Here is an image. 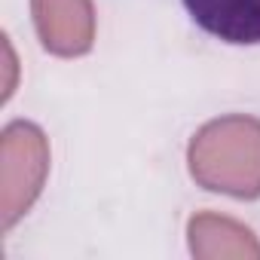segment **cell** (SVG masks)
Wrapping results in <instances>:
<instances>
[{"label":"cell","instance_id":"obj_1","mask_svg":"<svg viewBox=\"0 0 260 260\" xmlns=\"http://www.w3.org/2000/svg\"><path fill=\"white\" fill-rule=\"evenodd\" d=\"M190 175L196 184L236 199L260 196V119L220 116L190 141Z\"/></svg>","mask_w":260,"mask_h":260},{"label":"cell","instance_id":"obj_5","mask_svg":"<svg viewBox=\"0 0 260 260\" xmlns=\"http://www.w3.org/2000/svg\"><path fill=\"white\" fill-rule=\"evenodd\" d=\"M190 251L199 260H223V257H236V260H260V242L257 236L242 226L239 220L202 211L190 220Z\"/></svg>","mask_w":260,"mask_h":260},{"label":"cell","instance_id":"obj_2","mask_svg":"<svg viewBox=\"0 0 260 260\" xmlns=\"http://www.w3.org/2000/svg\"><path fill=\"white\" fill-rule=\"evenodd\" d=\"M49 144L34 122H10L0 138V223L10 230L40 196Z\"/></svg>","mask_w":260,"mask_h":260},{"label":"cell","instance_id":"obj_4","mask_svg":"<svg viewBox=\"0 0 260 260\" xmlns=\"http://www.w3.org/2000/svg\"><path fill=\"white\" fill-rule=\"evenodd\" d=\"M193 22L233 46L260 43V0H184Z\"/></svg>","mask_w":260,"mask_h":260},{"label":"cell","instance_id":"obj_3","mask_svg":"<svg viewBox=\"0 0 260 260\" xmlns=\"http://www.w3.org/2000/svg\"><path fill=\"white\" fill-rule=\"evenodd\" d=\"M43 46L55 55H83L95 40L92 0H31Z\"/></svg>","mask_w":260,"mask_h":260}]
</instances>
